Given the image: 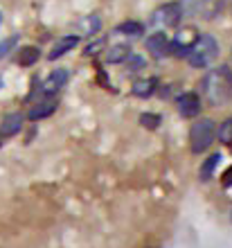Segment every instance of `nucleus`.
I'll list each match as a JSON object with an SVG mask.
<instances>
[{
    "instance_id": "obj_1",
    "label": "nucleus",
    "mask_w": 232,
    "mask_h": 248,
    "mask_svg": "<svg viewBox=\"0 0 232 248\" xmlns=\"http://www.w3.org/2000/svg\"><path fill=\"white\" fill-rule=\"evenodd\" d=\"M203 95L212 106H223L232 97V70L228 65H219L210 70L201 81Z\"/></svg>"
},
{
    "instance_id": "obj_2",
    "label": "nucleus",
    "mask_w": 232,
    "mask_h": 248,
    "mask_svg": "<svg viewBox=\"0 0 232 248\" xmlns=\"http://www.w3.org/2000/svg\"><path fill=\"white\" fill-rule=\"evenodd\" d=\"M217 57H219V43H217V39L210 36V34H201V36H196V43H194L189 54H187V61L194 68H207Z\"/></svg>"
},
{
    "instance_id": "obj_3",
    "label": "nucleus",
    "mask_w": 232,
    "mask_h": 248,
    "mask_svg": "<svg viewBox=\"0 0 232 248\" xmlns=\"http://www.w3.org/2000/svg\"><path fill=\"white\" fill-rule=\"evenodd\" d=\"M214 136H217V126L210 118L194 122L192 131H189V149H192V154H203V151L210 149V144L214 142Z\"/></svg>"
},
{
    "instance_id": "obj_4",
    "label": "nucleus",
    "mask_w": 232,
    "mask_h": 248,
    "mask_svg": "<svg viewBox=\"0 0 232 248\" xmlns=\"http://www.w3.org/2000/svg\"><path fill=\"white\" fill-rule=\"evenodd\" d=\"M196 36L199 32L194 27H181L178 32L174 34V41H169V54H176V57H187L192 46L196 43Z\"/></svg>"
},
{
    "instance_id": "obj_5",
    "label": "nucleus",
    "mask_w": 232,
    "mask_h": 248,
    "mask_svg": "<svg viewBox=\"0 0 232 248\" xmlns=\"http://www.w3.org/2000/svg\"><path fill=\"white\" fill-rule=\"evenodd\" d=\"M183 20L181 7L178 2H167V5H160L151 14V23L158 27H176Z\"/></svg>"
},
{
    "instance_id": "obj_6",
    "label": "nucleus",
    "mask_w": 232,
    "mask_h": 248,
    "mask_svg": "<svg viewBox=\"0 0 232 248\" xmlns=\"http://www.w3.org/2000/svg\"><path fill=\"white\" fill-rule=\"evenodd\" d=\"M68 77H70V72L65 70V68H57V70H52L50 75H47V79L43 81V88H41V93H43L46 97L57 95L61 88H65V84H68Z\"/></svg>"
},
{
    "instance_id": "obj_7",
    "label": "nucleus",
    "mask_w": 232,
    "mask_h": 248,
    "mask_svg": "<svg viewBox=\"0 0 232 248\" xmlns=\"http://www.w3.org/2000/svg\"><path fill=\"white\" fill-rule=\"evenodd\" d=\"M176 106H178V111H181L183 118H196L201 113V97L196 95V93H183V95H178V99H176Z\"/></svg>"
},
{
    "instance_id": "obj_8",
    "label": "nucleus",
    "mask_w": 232,
    "mask_h": 248,
    "mask_svg": "<svg viewBox=\"0 0 232 248\" xmlns=\"http://www.w3.org/2000/svg\"><path fill=\"white\" fill-rule=\"evenodd\" d=\"M57 106H59V102H57L54 97H46V99H41L39 104L30 106V111H27V118L32 120V122L46 120V118H50L52 113L57 111Z\"/></svg>"
},
{
    "instance_id": "obj_9",
    "label": "nucleus",
    "mask_w": 232,
    "mask_h": 248,
    "mask_svg": "<svg viewBox=\"0 0 232 248\" xmlns=\"http://www.w3.org/2000/svg\"><path fill=\"white\" fill-rule=\"evenodd\" d=\"M147 50L154 54L155 59H165L169 54V39L162 32H155L147 39Z\"/></svg>"
},
{
    "instance_id": "obj_10",
    "label": "nucleus",
    "mask_w": 232,
    "mask_h": 248,
    "mask_svg": "<svg viewBox=\"0 0 232 248\" xmlns=\"http://www.w3.org/2000/svg\"><path fill=\"white\" fill-rule=\"evenodd\" d=\"M23 122H25L23 113H9V115H5L2 122H0V136L2 138L16 136V133L23 129Z\"/></svg>"
},
{
    "instance_id": "obj_11",
    "label": "nucleus",
    "mask_w": 232,
    "mask_h": 248,
    "mask_svg": "<svg viewBox=\"0 0 232 248\" xmlns=\"http://www.w3.org/2000/svg\"><path fill=\"white\" fill-rule=\"evenodd\" d=\"M79 43V36H75V34H70V36H63V39H59L54 46H52V50L47 52V59L50 61H57L61 59L63 54H68L72 50V47Z\"/></svg>"
},
{
    "instance_id": "obj_12",
    "label": "nucleus",
    "mask_w": 232,
    "mask_h": 248,
    "mask_svg": "<svg viewBox=\"0 0 232 248\" xmlns=\"http://www.w3.org/2000/svg\"><path fill=\"white\" fill-rule=\"evenodd\" d=\"M226 0H199V12L205 20H214L219 18V14L223 12Z\"/></svg>"
},
{
    "instance_id": "obj_13",
    "label": "nucleus",
    "mask_w": 232,
    "mask_h": 248,
    "mask_svg": "<svg viewBox=\"0 0 232 248\" xmlns=\"http://www.w3.org/2000/svg\"><path fill=\"white\" fill-rule=\"evenodd\" d=\"M155 88H158V79L155 77L138 79L136 84H133V95H136V97L147 99V97H151V95L155 93Z\"/></svg>"
},
{
    "instance_id": "obj_14",
    "label": "nucleus",
    "mask_w": 232,
    "mask_h": 248,
    "mask_svg": "<svg viewBox=\"0 0 232 248\" xmlns=\"http://www.w3.org/2000/svg\"><path fill=\"white\" fill-rule=\"evenodd\" d=\"M39 59H41V50H39V47H34V46L18 50V57H16L18 65H23V68H27V65H34Z\"/></svg>"
},
{
    "instance_id": "obj_15",
    "label": "nucleus",
    "mask_w": 232,
    "mask_h": 248,
    "mask_svg": "<svg viewBox=\"0 0 232 248\" xmlns=\"http://www.w3.org/2000/svg\"><path fill=\"white\" fill-rule=\"evenodd\" d=\"M129 54H131V47L129 46H113L108 50V54H106V61L108 63H124V61L129 59Z\"/></svg>"
},
{
    "instance_id": "obj_16",
    "label": "nucleus",
    "mask_w": 232,
    "mask_h": 248,
    "mask_svg": "<svg viewBox=\"0 0 232 248\" xmlns=\"http://www.w3.org/2000/svg\"><path fill=\"white\" fill-rule=\"evenodd\" d=\"M142 32H144V27L138 20H126L115 27V34H124V36H140Z\"/></svg>"
},
{
    "instance_id": "obj_17",
    "label": "nucleus",
    "mask_w": 232,
    "mask_h": 248,
    "mask_svg": "<svg viewBox=\"0 0 232 248\" xmlns=\"http://www.w3.org/2000/svg\"><path fill=\"white\" fill-rule=\"evenodd\" d=\"M219 163H221V154H212V156L207 158L205 163L201 165V181H207V178L214 174V170L219 167Z\"/></svg>"
},
{
    "instance_id": "obj_18",
    "label": "nucleus",
    "mask_w": 232,
    "mask_h": 248,
    "mask_svg": "<svg viewBox=\"0 0 232 248\" xmlns=\"http://www.w3.org/2000/svg\"><path fill=\"white\" fill-rule=\"evenodd\" d=\"M217 138H219L223 144H232V118L223 120V124L217 129Z\"/></svg>"
},
{
    "instance_id": "obj_19",
    "label": "nucleus",
    "mask_w": 232,
    "mask_h": 248,
    "mask_svg": "<svg viewBox=\"0 0 232 248\" xmlns=\"http://www.w3.org/2000/svg\"><path fill=\"white\" fill-rule=\"evenodd\" d=\"M178 7H181L183 18H187V16H194L199 12V0H178Z\"/></svg>"
},
{
    "instance_id": "obj_20",
    "label": "nucleus",
    "mask_w": 232,
    "mask_h": 248,
    "mask_svg": "<svg viewBox=\"0 0 232 248\" xmlns=\"http://www.w3.org/2000/svg\"><path fill=\"white\" fill-rule=\"evenodd\" d=\"M104 46H106V39H104V36H97L95 41H91V43L84 47V52L88 54V57H95V54H99L104 50Z\"/></svg>"
},
{
    "instance_id": "obj_21",
    "label": "nucleus",
    "mask_w": 232,
    "mask_h": 248,
    "mask_svg": "<svg viewBox=\"0 0 232 248\" xmlns=\"http://www.w3.org/2000/svg\"><path fill=\"white\" fill-rule=\"evenodd\" d=\"M162 122L160 115H155V113H142L140 115V124H144L147 129H158Z\"/></svg>"
},
{
    "instance_id": "obj_22",
    "label": "nucleus",
    "mask_w": 232,
    "mask_h": 248,
    "mask_svg": "<svg viewBox=\"0 0 232 248\" xmlns=\"http://www.w3.org/2000/svg\"><path fill=\"white\" fill-rule=\"evenodd\" d=\"M16 43H18V36H9V39L0 41V59H5L7 54H9L14 47H16Z\"/></svg>"
},
{
    "instance_id": "obj_23",
    "label": "nucleus",
    "mask_w": 232,
    "mask_h": 248,
    "mask_svg": "<svg viewBox=\"0 0 232 248\" xmlns=\"http://www.w3.org/2000/svg\"><path fill=\"white\" fill-rule=\"evenodd\" d=\"M126 61H129V70H136V68H142V65H144V59H142L140 54H133V52L129 54Z\"/></svg>"
},
{
    "instance_id": "obj_24",
    "label": "nucleus",
    "mask_w": 232,
    "mask_h": 248,
    "mask_svg": "<svg viewBox=\"0 0 232 248\" xmlns=\"http://www.w3.org/2000/svg\"><path fill=\"white\" fill-rule=\"evenodd\" d=\"M221 183H223V187H232V165L228 167L226 171H223V178H221Z\"/></svg>"
},
{
    "instance_id": "obj_25",
    "label": "nucleus",
    "mask_w": 232,
    "mask_h": 248,
    "mask_svg": "<svg viewBox=\"0 0 232 248\" xmlns=\"http://www.w3.org/2000/svg\"><path fill=\"white\" fill-rule=\"evenodd\" d=\"M0 23H2V14H0Z\"/></svg>"
}]
</instances>
